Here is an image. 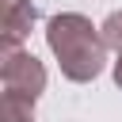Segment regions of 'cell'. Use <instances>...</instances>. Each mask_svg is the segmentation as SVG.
<instances>
[{"mask_svg":"<svg viewBox=\"0 0 122 122\" xmlns=\"http://www.w3.org/2000/svg\"><path fill=\"white\" fill-rule=\"evenodd\" d=\"M99 30H103V42H107L114 53H122V11H111Z\"/></svg>","mask_w":122,"mask_h":122,"instance_id":"obj_5","label":"cell"},{"mask_svg":"<svg viewBox=\"0 0 122 122\" xmlns=\"http://www.w3.org/2000/svg\"><path fill=\"white\" fill-rule=\"evenodd\" d=\"M114 84L122 88V53H118V61H114Z\"/></svg>","mask_w":122,"mask_h":122,"instance_id":"obj_6","label":"cell"},{"mask_svg":"<svg viewBox=\"0 0 122 122\" xmlns=\"http://www.w3.org/2000/svg\"><path fill=\"white\" fill-rule=\"evenodd\" d=\"M46 46L61 65V76L72 84H92L107 65L103 30L80 11H57L46 23Z\"/></svg>","mask_w":122,"mask_h":122,"instance_id":"obj_1","label":"cell"},{"mask_svg":"<svg viewBox=\"0 0 122 122\" xmlns=\"http://www.w3.org/2000/svg\"><path fill=\"white\" fill-rule=\"evenodd\" d=\"M0 80H4V95H27L38 99L46 92V69L30 50H4V65H0Z\"/></svg>","mask_w":122,"mask_h":122,"instance_id":"obj_2","label":"cell"},{"mask_svg":"<svg viewBox=\"0 0 122 122\" xmlns=\"http://www.w3.org/2000/svg\"><path fill=\"white\" fill-rule=\"evenodd\" d=\"M4 122H34V99L4 95Z\"/></svg>","mask_w":122,"mask_h":122,"instance_id":"obj_4","label":"cell"},{"mask_svg":"<svg viewBox=\"0 0 122 122\" xmlns=\"http://www.w3.org/2000/svg\"><path fill=\"white\" fill-rule=\"evenodd\" d=\"M38 23V8L30 0H8V15H4V50H19L30 34V27Z\"/></svg>","mask_w":122,"mask_h":122,"instance_id":"obj_3","label":"cell"}]
</instances>
